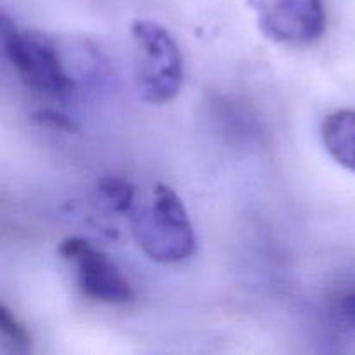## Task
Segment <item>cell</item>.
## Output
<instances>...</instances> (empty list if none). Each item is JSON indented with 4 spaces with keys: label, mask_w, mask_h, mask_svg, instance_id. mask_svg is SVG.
<instances>
[{
    "label": "cell",
    "mask_w": 355,
    "mask_h": 355,
    "mask_svg": "<svg viewBox=\"0 0 355 355\" xmlns=\"http://www.w3.org/2000/svg\"><path fill=\"white\" fill-rule=\"evenodd\" d=\"M139 248L158 263L186 262L196 252V234L179 194L166 184L153 186L130 217Z\"/></svg>",
    "instance_id": "6da1fadb"
},
{
    "label": "cell",
    "mask_w": 355,
    "mask_h": 355,
    "mask_svg": "<svg viewBox=\"0 0 355 355\" xmlns=\"http://www.w3.org/2000/svg\"><path fill=\"white\" fill-rule=\"evenodd\" d=\"M134 76L146 103L166 104L175 99L184 82V58L175 38L155 21H134Z\"/></svg>",
    "instance_id": "7a4b0ae2"
},
{
    "label": "cell",
    "mask_w": 355,
    "mask_h": 355,
    "mask_svg": "<svg viewBox=\"0 0 355 355\" xmlns=\"http://www.w3.org/2000/svg\"><path fill=\"white\" fill-rule=\"evenodd\" d=\"M3 54L33 92L66 101L76 92V82L64 68L58 47L49 37L33 31H19L2 14L0 19Z\"/></svg>",
    "instance_id": "3957f363"
},
{
    "label": "cell",
    "mask_w": 355,
    "mask_h": 355,
    "mask_svg": "<svg viewBox=\"0 0 355 355\" xmlns=\"http://www.w3.org/2000/svg\"><path fill=\"white\" fill-rule=\"evenodd\" d=\"M59 253L75 266L78 288L87 298L99 304H127L134 290L116 263L99 248L82 238H68L59 245Z\"/></svg>",
    "instance_id": "277c9868"
},
{
    "label": "cell",
    "mask_w": 355,
    "mask_h": 355,
    "mask_svg": "<svg viewBox=\"0 0 355 355\" xmlns=\"http://www.w3.org/2000/svg\"><path fill=\"white\" fill-rule=\"evenodd\" d=\"M262 33L277 44L311 45L324 35L322 0H257Z\"/></svg>",
    "instance_id": "5b68a950"
},
{
    "label": "cell",
    "mask_w": 355,
    "mask_h": 355,
    "mask_svg": "<svg viewBox=\"0 0 355 355\" xmlns=\"http://www.w3.org/2000/svg\"><path fill=\"white\" fill-rule=\"evenodd\" d=\"M321 137L329 155L355 172V110H340L322 121Z\"/></svg>",
    "instance_id": "8992f818"
},
{
    "label": "cell",
    "mask_w": 355,
    "mask_h": 355,
    "mask_svg": "<svg viewBox=\"0 0 355 355\" xmlns=\"http://www.w3.org/2000/svg\"><path fill=\"white\" fill-rule=\"evenodd\" d=\"M97 194L116 214H128L135 207V187L121 177H103L97 184Z\"/></svg>",
    "instance_id": "52a82bcc"
},
{
    "label": "cell",
    "mask_w": 355,
    "mask_h": 355,
    "mask_svg": "<svg viewBox=\"0 0 355 355\" xmlns=\"http://www.w3.org/2000/svg\"><path fill=\"white\" fill-rule=\"evenodd\" d=\"M0 331L2 338L14 352L26 354L31 350V336L16 314L9 311L6 304L0 305Z\"/></svg>",
    "instance_id": "ba28073f"
},
{
    "label": "cell",
    "mask_w": 355,
    "mask_h": 355,
    "mask_svg": "<svg viewBox=\"0 0 355 355\" xmlns=\"http://www.w3.org/2000/svg\"><path fill=\"white\" fill-rule=\"evenodd\" d=\"M35 118H37V121H40V123L47 125V127L54 128V130L66 132V134H73V132L78 130V125H76L71 118L62 114L61 111L42 110L35 114Z\"/></svg>",
    "instance_id": "9c48e42d"
},
{
    "label": "cell",
    "mask_w": 355,
    "mask_h": 355,
    "mask_svg": "<svg viewBox=\"0 0 355 355\" xmlns=\"http://www.w3.org/2000/svg\"><path fill=\"white\" fill-rule=\"evenodd\" d=\"M336 312L343 322H347L350 328L355 329V290L349 291L340 298L338 304H336Z\"/></svg>",
    "instance_id": "30bf717a"
}]
</instances>
